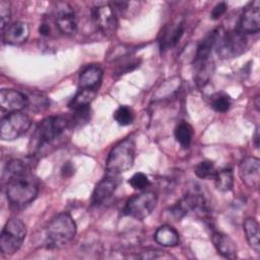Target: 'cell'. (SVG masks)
Returning <instances> with one entry per match:
<instances>
[{"instance_id": "8992f818", "label": "cell", "mask_w": 260, "mask_h": 260, "mask_svg": "<svg viewBox=\"0 0 260 260\" xmlns=\"http://www.w3.org/2000/svg\"><path fill=\"white\" fill-rule=\"evenodd\" d=\"M248 46L246 35L239 30L222 32L216 44V52L219 57L223 59L236 58L242 55Z\"/></svg>"}, {"instance_id": "d6a6232c", "label": "cell", "mask_w": 260, "mask_h": 260, "mask_svg": "<svg viewBox=\"0 0 260 260\" xmlns=\"http://www.w3.org/2000/svg\"><path fill=\"white\" fill-rule=\"evenodd\" d=\"M255 145H256V147L259 146V131H258V128L256 129V133H255Z\"/></svg>"}, {"instance_id": "1f68e13d", "label": "cell", "mask_w": 260, "mask_h": 260, "mask_svg": "<svg viewBox=\"0 0 260 260\" xmlns=\"http://www.w3.org/2000/svg\"><path fill=\"white\" fill-rule=\"evenodd\" d=\"M39 32L44 37H48L51 34V25L48 22H43L39 27Z\"/></svg>"}, {"instance_id": "cb8c5ba5", "label": "cell", "mask_w": 260, "mask_h": 260, "mask_svg": "<svg viewBox=\"0 0 260 260\" xmlns=\"http://www.w3.org/2000/svg\"><path fill=\"white\" fill-rule=\"evenodd\" d=\"M175 138L177 142L183 147V148H188L191 144L192 140V135L193 131L191 126L188 123L182 122L177 125L175 128Z\"/></svg>"}, {"instance_id": "44dd1931", "label": "cell", "mask_w": 260, "mask_h": 260, "mask_svg": "<svg viewBox=\"0 0 260 260\" xmlns=\"http://www.w3.org/2000/svg\"><path fill=\"white\" fill-rule=\"evenodd\" d=\"M244 232L250 247L257 254L260 253V232L259 223L254 217H248L244 221Z\"/></svg>"}, {"instance_id": "6da1fadb", "label": "cell", "mask_w": 260, "mask_h": 260, "mask_svg": "<svg viewBox=\"0 0 260 260\" xmlns=\"http://www.w3.org/2000/svg\"><path fill=\"white\" fill-rule=\"evenodd\" d=\"M39 193L37 180L27 172L8 178L6 197L11 205L23 206L36 199Z\"/></svg>"}, {"instance_id": "7c38bea8", "label": "cell", "mask_w": 260, "mask_h": 260, "mask_svg": "<svg viewBox=\"0 0 260 260\" xmlns=\"http://www.w3.org/2000/svg\"><path fill=\"white\" fill-rule=\"evenodd\" d=\"M239 175L242 182L254 189L259 188L260 184V160L255 156L245 157L239 167Z\"/></svg>"}, {"instance_id": "7402d4cb", "label": "cell", "mask_w": 260, "mask_h": 260, "mask_svg": "<svg viewBox=\"0 0 260 260\" xmlns=\"http://www.w3.org/2000/svg\"><path fill=\"white\" fill-rule=\"evenodd\" d=\"M98 90H91V89H79V91L72 98V100L69 103V108L72 111H76L82 108L89 107L91 101L94 99L95 93Z\"/></svg>"}, {"instance_id": "d4e9b609", "label": "cell", "mask_w": 260, "mask_h": 260, "mask_svg": "<svg viewBox=\"0 0 260 260\" xmlns=\"http://www.w3.org/2000/svg\"><path fill=\"white\" fill-rule=\"evenodd\" d=\"M232 105L231 98L224 92H217L211 96L210 107L217 113H225Z\"/></svg>"}, {"instance_id": "30bf717a", "label": "cell", "mask_w": 260, "mask_h": 260, "mask_svg": "<svg viewBox=\"0 0 260 260\" xmlns=\"http://www.w3.org/2000/svg\"><path fill=\"white\" fill-rule=\"evenodd\" d=\"M55 24L60 32L71 36L77 30V20L73 8L66 2L57 4L54 12Z\"/></svg>"}, {"instance_id": "277c9868", "label": "cell", "mask_w": 260, "mask_h": 260, "mask_svg": "<svg viewBox=\"0 0 260 260\" xmlns=\"http://www.w3.org/2000/svg\"><path fill=\"white\" fill-rule=\"evenodd\" d=\"M70 119L64 116H50L42 120L31 136L30 147L41 149L43 146L54 142L70 126Z\"/></svg>"}, {"instance_id": "4fadbf2b", "label": "cell", "mask_w": 260, "mask_h": 260, "mask_svg": "<svg viewBox=\"0 0 260 260\" xmlns=\"http://www.w3.org/2000/svg\"><path fill=\"white\" fill-rule=\"evenodd\" d=\"M29 105L28 96H26L23 92L11 89V88H3L0 91V106L3 110L14 113L20 112L24 108Z\"/></svg>"}, {"instance_id": "ffe728a7", "label": "cell", "mask_w": 260, "mask_h": 260, "mask_svg": "<svg viewBox=\"0 0 260 260\" xmlns=\"http://www.w3.org/2000/svg\"><path fill=\"white\" fill-rule=\"evenodd\" d=\"M154 241L164 247H175L180 242L179 233L171 225L165 224L159 226L154 235H153Z\"/></svg>"}, {"instance_id": "ac0fdd59", "label": "cell", "mask_w": 260, "mask_h": 260, "mask_svg": "<svg viewBox=\"0 0 260 260\" xmlns=\"http://www.w3.org/2000/svg\"><path fill=\"white\" fill-rule=\"evenodd\" d=\"M212 243L217 253L220 254L222 257L226 259L237 258V245L230 236L223 233L216 232L212 235Z\"/></svg>"}, {"instance_id": "7a4b0ae2", "label": "cell", "mask_w": 260, "mask_h": 260, "mask_svg": "<svg viewBox=\"0 0 260 260\" xmlns=\"http://www.w3.org/2000/svg\"><path fill=\"white\" fill-rule=\"evenodd\" d=\"M76 223L68 213H60L50 220L45 230L47 248H61L73 240L76 235Z\"/></svg>"}, {"instance_id": "603a6c76", "label": "cell", "mask_w": 260, "mask_h": 260, "mask_svg": "<svg viewBox=\"0 0 260 260\" xmlns=\"http://www.w3.org/2000/svg\"><path fill=\"white\" fill-rule=\"evenodd\" d=\"M213 179L216 188L221 192L231 191L234 186V174L232 169H222L217 171Z\"/></svg>"}, {"instance_id": "d6986e66", "label": "cell", "mask_w": 260, "mask_h": 260, "mask_svg": "<svg viewBox=\"0 0 260 260\" xmlns=\"http://www.w3.org/2000/svg\"><path fill=\"white\" fill-rule=\"evenodd\" d=\"M194 79L198 86H204L213 72V61L211 58L194 61Z\"/></svg>"}, {"instance_id": "83f0119b", "label": "cell", "mask_w": 260, "mask_h": 260, "mask_svg": "<svg viewBox=\"0 0 260 260\" xmlns=\"http://www.w3.org/2000/svg\"><path fill=\"white\" fill-rule=\"evenodd\" d=\"M129 185L136 190H142L147 188L150 185V181L148 179V177L143 174V173H135L128 181Z\"/></svg>"}, {"instance_id": "ba28073f", "label": "cell", "mask_w": 260, "mask_h": 260, "mask_svg": "<svg viewBox=\"0 0 260 260\" xmlns=\"http://www.w3.org/2000/svg\"><path fill=\"white\" fill-rule=\"evenodd\" d=\"M156 203V194L152 191H145L131 197L124 207V212L133 218L143 219L153 211Z\"/></svg>"}, {"instance_id": "4dcf8cb0", "label": "cell", "mask_w": 260, "mask_h": 260, "mask_svg": "<svg viewBox=\"0 0 260 260\" xmlns=\"http://www.w3.org/2000/svg\"><path fill=\"white\" fill-rule=\"evenodd\" d=\"M74 174V166L71 162H65L61 168V175L63 178H69Z\"/></svg>"}, {"instance_id": "f1b7e54d", "label": "cell", "mask_w": 260, "mask_h": 260, "mask_svg": "<svg viewBox=\"0 0 260 260\" xmlns=\"http://www.w3.org/2000/svg\"><path fill=\"white\" fill-rule=\"evenodd\" d=\"M11 17L9 3L6 1L0 2V19H1V30L3 31L8 25Z\"/></svg>"}, {"instance_id": "f546056e", "label": "cell", "mask_w": 260, "mask_h": 260, "mask_svg": "<svg viewBox=\"0 0 260 260\" xmlns=\"http://www.w3.org/2000/svg\"><path fill=\"white\" fill-rule=\"evenodd\" d=\"M226 9H228V5H226V3L225 2H219V3H217L214 7H213V9H212V11H211V13H210V17H211V19H218L219 17H221V15H223L224 14V12L226 11Z\"/></svg>"}, {"instance_id": "4316f807", "label": "cell", "mask_w": 260, "mask_h": 260, "mask_svg": "<svg viewBox=\"0 0 260 260\" xmlns=\"http://www.w3.org/2000/svg\"><path fill=\"white\" fill-rule=\"evenodd\" d=\"M114 119L121 126H128L134 121V113L127 106H120L114 113Z\"/></svg>"}, {"instance_id": "3957f363", "label": "cell", "mask_w": 260, "mask_h": 260, "mask_svg": "<svg viewBox=\"0 0 260 260\" xmlns=\"http://www.w3.org/2000/svg\"><path fill=\"white\" fill-rule=\"evenodd\" d=\"M135 140L132 137L118 142L110 151L106 160L108 176H118L130 170L135 159Z\"/></svg>"}, {"instance_id": "5b68a950", "label": "cell", "mask_w": 260, "mask_h": 260, "mask_svg": "<svg viewBox=\"0 0 260 260\" xmlns=\"http://www.w3.org/2000/svg\"><path fill=\"white\" fill-rule=\"evenodd\" d=\"M26 236V226L19 218H10L0 235V249L4 255H12L21 247Z\"/></svg>"}, {"instance_id": "484cf974", "label": "cell", "mask_w": 260, "mask_h": 260, "mask_svg": "<svg viewBox=\"0 0 260 260\" xmlns=\"http://www.w3.org/2000/svg\"><path fill=\"white\" fill-rule=\"evenodd\" d=\"M215 166L210 160H203L197 164L194 168L195 175L200 179H211L214 178L216 174Z\"/></svg>"}, {"instance_id": "2e32d148", "label": "cell", "mask_w": 260, "mask_h": 260, "mask_svg": "<svg viewBox=\"0 0 260 260\" xmlns=\"http://www.w3.org/2000/svg\"><path fill=\"white\" fill-rule=\"evenodd\" d=\"M184 32V22L182 20L174 21L167 24L161 31L159 38V46L161 50H169L175 47L180 41Z\"/></svg>"}, {"instance_id": "9c48e42d", "label": "cell", "mask_w": 260, "mask_h": 260, "mask_svg": "<svg viewBox=\"0 0 260 260\" xmlns=\"http://www.w3.org/2000/svg\"><path fill=\"white\" fill-rule=\"evenodd\" d=\"M93 19L100 30L106 37H112L117 29L116 10L109 3L98 5L93 10Z\"/></svg>"}, {"instance_id": "9a60e30c", "label": "cell", "mask_w": 260, "mask_h": 260, "mask_svg": "<svg viewBox=\"0 0 260 260\" xmlns=\"http://www.w3.org/2000/svg\"><path fill=\"white\" fill-rule=\"evenodd\" d=\"M115 177L116 176H108L107 178H104L102 181L99 182L92 192V204L100 205L113 196L119 184V181Z\"/></svg>"}, {"instance_id": "5bb4252c", "label": "cell", "mask_w": 260, "mask_h": 260, "mask_svg": "<svg viewBox=\"0 0 260 260\" xmlns=\"http://www.w3.org/2000/svg\"><path fill=\"white\" fill-rule=\"evenodd\" d=\"M3 41L8 45H20L29 37L30 28L24 21H16L9 24L3 31Z\"/></svg>"}, {"instance_id": "8fae6325", "label": "cell", "mask_w": 260, "mask_h": 260, "mask_svg": "<svg viewBox=\"0 0 260 260\" xmlns=\"http://www.w3.org/2000/svg\"><path fill=\"white\" fill-rule=\"evenodd\" d=\"M260 29V1L255 0L244 8L237 30L246 34H257Z\"/></svg>"}, {"instance_id": "52a82bcc", "label": "cell", "mask_w": 260, "mask_h": 260, "mask_svg": "<svg viewBox=\"0 0 260 260\" xmlns=\"http://www.w3.org/2000/svg\"><path fill=\"white\" fill-rule=\"evenodd\" d=\"M30 119L21 112L9 113L1 120L0 137L4 141L15 140L23 135L30 127Z\"/></svg>"}, {"instance_id": "e0dca14e", "label": "cell", "mask_w": 260, "mask_h": 260, "mask_svg": "<svg viewBox=\"0 0 260 260\" xmlns=\"http://www.w3.org/2000/svg\"><path fill=\"white\" fill-rule=\"evenodd\" d=\"M103 69L99 65L85 67L79 75V87L81 89L98 90L103 80Z\"/></svg>"}]
</instances>
